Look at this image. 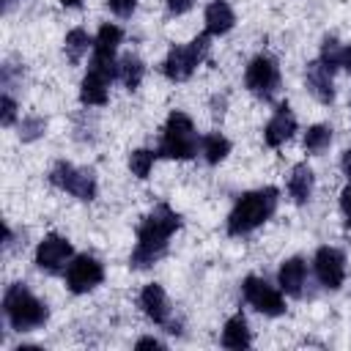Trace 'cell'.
Segmentation results:
<instances>
[{"mask_svg": "<svg viewBox=\"0 0 351 351\" xmlns=\"http://www.w3.org/2000/svg\"><path fill=\"white\" fill-rule=\"evenodd\" d=\"M88 49H93V41H90V36H88L82 27H74V30L66 33L63 52H66V58H69L71 63H80V60L88 55Z\"/></svg>", "mask_w": 351, "mask_h": 351, "instance_id": "obj_21", "label": "cell"}, {"mask_svg": "<svg viewBox=\"0 0 351 351\" xmlns=\"http://www.w3.org/2000/svg\"><path fill=\"white\" fill-rule=\"evenodd\" d=\"M154 159H156V154L148 151V148L132 151V154H129V170H132V176H137L140 181H145L148 173H151V167H154Z\"/></svg>", "mask_w": 351, "mask_h": 351, "instance_id": "obj_25", "label": "cell"}, {"mask_svg": "<svg viewBox=\"0 0 351 351\" xmlns=\"http://www.w3.org/2000/svg\"><path fill=\"white\" fill-rule=\"evenodd\" d=\"M304 280H307V263L302 258H288L277 271V285L288 296H302Z\"/></svg>", "mask_w": 351, "mask_h": 351, "instance_id": "obj_16", "label": "cell"}, {"mask_svg": "<svg viewBox=\"0 0 351 351\" xmlns=\"http://www.w3.org/2000/svg\"><path fill=\"white\" fill-rule=\"evenodd\" d=\"M200 151H203L208 165H219L230 154V140L225 134H219V132H211V134L200 137Z\"/></svg>", "mask_w": 351, "mask_h": 351, "instance_id": "obj_22", "label": "cell"}, {"mask_svg": "<svg viewBox=\"0 0 351 351\" xmlns=\"http://www.w3.org/2000/svg\"><path fill=\"white\" fill-rule=\"evenodd\" d=\"M313 186H315V176L313 170L302 162L291 170V178H288V195L296 206H304L310 197H313Z\"/></svg>", "mask_w": 351, "mask_h": 351, "instance_id": "obj_19", "label": "cell"}, {"mask_svg": "<svg viewBox=\"0 0 351 351\" xmlns=\"http://www.w3.org/2000/svg\"><path fill=\"white\" fill-rule=\"evenodd\" d=\"M192 3H195V0H167V11L178 16V14H186V11L192 8Z\"/></svg>", "mask_w": 351, "mask_h": 351, "instance_id": "obj_31", "label": "cell"}, {"mask_svg": "<svg viewBox=\"0 0 351 351\" xmlns=\"http://www.w3.org/2000/svg\"><path fill=\"white\" fill-rule=\"evenodd\" d=\"M222 346L225 348H247L250 346V326L241 313L230 315L222 326Z\"/></svg>", "mask_w": 351, "mask_h": 351, "instance_id": "obj_20", "label": "cell"}, {"mask_svg": "<svg viewBox=\"0 0 351 351\" xmlns=\"http://www.w3.org/2000/svg\"><path fill=\"white\" fill-rule=\"evenodd\" d=\"M14 121H16V101L8 93H3L0 96V123L3 126H11Z\"/></svg>", "mask_w": 351, "mask_h": 351, "instance_id": "obj_28", "label": "cell"}, {"mask_svg": "<svg viewBox=\"0 0 351 351\" xmlns=\"http://www.w3.org/2000/svg\"><path fill=\"white\" fill-rule=\"evenodd\" d=\"M3 313L16 332H33L47 324L49 310L41 299H36L22 282H14L3 296Z\"/></svg>", "mask_w": 351, "mask_h": 351, "instance_id": "obj_3", "label": "cell"}, {"mask_svg": "<svg viewBox=\"0 0 351 351\" xmlns=\"http://www.w3.org/2000/svg\"><path fill=\"white\" fill-rule=\"evenodd\" d=\"M44 132H47V121L38 118V115H27V118H22V123H19V137H22L25 143L38 140Z\"/></svg>", "mask_w": 351, "mask_h": 351, "instance_id": "obj_27", "label": "cell"}, {"mask_svg": "<svg viewBox=\"0 0 351 351\" xmlns=\"http://www.w3.org/2000/svg\"><path fill=\"white\" fill-rule=\"evenodd\" d=\"M121 41H123V30H121L118 25L104 22V25L99 27L96 38H93V58H90V60H99V63L115 60V49H118Z\"/></svg>", "mask_w": 351, "mask_h": 351, "instance_id": "obj_17", "label": "cell"}, {"mask_svg": "<svg viewBox=\"0 0 351 351\" xmlns=\"http://www.w3.org/2000/svg\"><path fill=\"white\" fill-rule=\"evenodd\" d=\"M197 132H195V123L186 112L181 110H173L165 121V129H162V143H159V156H167V159H192L197 154Z\"/></svg>", "mask_w": 351, "mask_h": 351, "instance_id": "obj_4", "label": "cell"}, {"mask_svg": "<svg viewBox=\"0 0 351 351\" xmlns=\"http://www.w3.org/2000/svg\"><path fill=\"white\" fill-rule=\"evenodd\" d=\"M277 200H280L277 186H263V189L241 195L236 200V206L230 208V214H228V233L230 236H244V233L255 230L258 225H263L274 214Z\"/></svg>", "mask_w": 351, "mask_h": 351, "instance_id": "obj_2", "label": "cell"}, {"mask_svg": "<svg viewBox=\"0 0 351 351\" xmlns=\"http://www.w3.org/2000/svg\"><path fill=\"white\" fill-rule=\"evenodd\" d=\"M181 228V214L173 211L167 203H159L140 225H137V244L132 250L129 266L148 269L167 252V239Z\"/></svg>", "mask_w": 351, "mask_h": 351, "instance_id": "obj_1", "label": "cell"}, {"mask_svg": "<svg viewBox=\"0 0 351 351\" xmlns=\"http://www.w3.org/2000/svg\"><path fill=\"white\" fill-rule=\"evenodd\" d=\"M140 307L154 324H167V318H170V299L159 282H148L140 291Z\"/></svg>", "mask_w": 351, "mask_h": 351, "instance_id": "obj_14", "label": "cell"}, {"mask_svg": "<svg viewBox=\"0 0 351 351\" xmlns=\"http://www.w3.org/2000/svg\"><path fill=\"white\" fill-rule=\"evenodd\" d=\"M143 74H145V66H143V60L137 55H126L118 63V77L126 85V90H137L140 82H143Z\"/></svg>", "mask_w": 351, "mask_h": 351, "instance_id": "obj_23", "label": "cell"}, {"mask_svg": "<svg viewBox=\"0 0 351 351\" xmlns=\"http://www.w3.org/2000/svg\"><path fill=\"white\" fill-rule=\"evenodd\" d=\"M293 132H296V118H293L288 104H280L277 112L269 118V123L263 129V140H266L269 148H277V145L288 143L293 137Z\"/></svg>", "mask_w": 351, "mask_h": 351, "instance_id": "obj_12", "label": "cell"}, {"mask_svg": "<svg viewBox=\"0 0 351 351\" xmlns=\"http://www.w3.org/2000/svg\"><path fill=\"white\" fill-rule=\"evenodd\" d=\"M241 291H244V299H247L258 313L271 315V318L285 313V299H282V293H280L274 285H269L266 280L250 274V277H244Z\"/></svg>", "mask_w": 351, "mask_h": 351, "instance_id": "obj_10", "label": "cell"}, {"mask_svg": "<svg viewBox=\"0 0 351 351\" xmlns=\"http://www.w3.org/2000/svg\"><path fill=\"white\" fill-rule=\"evenodd\" d=\"M340 167H343V173H346V176H348V181H351V148H348V151H343Z\"/></svg>", "mask_w": 351, "mask_h": 351, "instance_id": "obj_33", "label": "cell"}, {"mask_svg": "<svg viewBox=\"0 0 351 351\" xmlns=\"http://www.w3.org/2000/svg\"><path fill=\"white\" fill-rule=\"evenodd\" d=\"M58 3H60L63 8H77V5L82 3V0H58Z\"/></svg>", "mask_w": 351, "mask_h": 351, "instance_id": "obj_35", "label": "cell"}, {"mask_svg": "<svg viewBox=\"0 0 351 351\" xmlns=\"http://www.w3.org/2000/svg\"><path fill=\"white\" fill-rule=\"evenodd\" d=\"M110 82H112L110 74H104V71H99V69H88V74H85L82 82H80V101L88 104V107H101V104H107V99H110V90H107Z\"/></svg>", "mask_w": 351, "mask_h": 351, "instance_id": "obj_13", "label": "cell"}, {"mask_svg": "<svg viewBox=\"0 0 351 351\" xmlns=\"http://www.w3.org/2000/svg\"><path fill=\"white\" fill-rule=\"evenodd\" d=\"M329 143H332V126H326V123H315L304 132V151H310V154L326 151Z\"/></svg>", "mask_w": 351, "mask_h": 351, "instance_id": "obj_24", "label": "cell"}, {"mask_svg": "<svg viewBox=\"0 0 351 351\" xmlns=\"http://www.w3.org/2000/svg\"><path fill=\"white\" fill-rule=\"evenodd\" d=\"M49 181H52V186L74 195L77 200H93L96 197V178H93V173L82 170V167H74L71 162H58L49 170Z\"/></svg>", "mask_w": 351, "mask_h": 351, "instance_id": "obj_7", "label": "cell"}, {"mask_svg": "<svg viewBox=\"0 0 351 351\" xmlns=\"http://www.w3.org/2000/svg\"><path fill=\"white\" fill-rule=\"evenodd\" d=\"M244 85L252 96L263 99V101H271L277 88H280V69L277 63L269 58V55H258L247 63V71H244Z\"/></svg>", "mask_w": 351, "mask_h": 351, "instance_id": "obj_6", "label": "cell"}, {"mask_svg": "<svg viewBox=\"0 0 351 351\" xmlns=\"http://www.w3.org/2000/svg\"><path fill=\"white\" fill-rule=\"evenodd\" d=\"M348 74H351V47H343V63H340Z\"/></svg>", "mask_w": 351, "mask_h": 351, "instance_id": "obj_34", "label": "cell"}, {"mask_svg": "<svg viewBox=\"0 0 351 351\" xmlns=\"http://www.w3.org/2000/svg\"><path fill=\"white\" fill-rule=\"evenodd\" d=\"M313 269L324 288L337 291L346 280V255L337 247H318V252L313 258Z\"/></svg>", "mask_w": 351, "mask_h": 351, "instance_id": "obj_11", "label": "cell"}, {"mask_svg": "<svg viewBox=\"0 0 351 351\" xmlns=\"http://www.w3.org/2000/svg\"><path fill=\"white\" fill-rule=\"evenodd\" d=\"M134 348H162V343H159L156 337H140V340L134 343Z\"/></svg>", "mask_w": 351, "mask_h": 351, "instance_id": "obj_32", "label": "cell"}, {"mask_svg": "<svg viewBox=\"0 0 351 351\" xmlns=\"http://www.w3.org/2000/svg\"><path fill=\"white\" fill-rule=\"evenodd\" d=\"M208 33L203 30L200 36H195L189 44H178V47H170L167 58L162 60V74L173 82H184L195 74V69L206 60L208 55Z\"/></svg>", "mask_w": 351, "mask_h": 351, "instance_id": "obj_5", "label": "cell"}, {"mask_svg": "<svg viewBox=\"0 0 351 351\" xmlns=\"http://www.w3.org/2000/svg\"><path fill=\"white\" fill-rule=\"evenodd\" d=\"M329 71H335V69H340V63H343V44L335 38V36H326L324 41H321V58H318Z\"/></svg>", "mask_w": 351, "mask_h": 351, "instance_id": "obj_26", "label": "cell"}, {"mask_svg": "<svg viewBox=\"0 0 351 351\" xmlns=\"http://www.w3.org/2000/svg\"><path fill=\"white\" fill-rule=\"evenodd\" d=\"M304 80H307L310 93H313V96H315L321 104H332V101H335V82H332V71H329V69H326L321 60L307 63Z\"/></svg>", "mask_w": 351, "mask_h": 351, "instance_id": "obj_15", "label": "cell"}, {"mask_svg": "<svg viewBox=\"0 0 351 351\" xmlns=\"http://www.w3.org/2000/svg\"><path fill=\"white\" fill-rule=\"evenodd\" d=\"M107 5L118 16H132V11L137 8V0H107Z\"/></svg>", "mask_w": 351, "mask_h": 351, "instance_id": "obj_29", "label": "cell"}, {"mask_svg": "<svg viewBox=\"0 0 351 351\" xmlns=\"http://www.w3.org/2000/svg\"><path fill=\"white\" fill-rule=\"evenodd\" d=\"M104 280V266L93 255H74L66 266V285L71 293H88Z\"/></svg>", "mask_w": 351, "mask_h": 351, "instance_id": "obj_9", "label": "cell"}, {"mask_svg": "<svg viewBox=\"0 0 351 351\" xmlns=\"http://www.w3.org/2000/svg\"><path fill=\"white\" fill-rule=\"evenodd\" d=\"M203 22H206V33L208 36H225L236 25V14H233V8L225 0H211L206 5Z\"/></svg>", "mask_w": 351, "mask_h": 351, "instance_id": "obj_18", "label": "cell"}, {"mask_svg": "<svg viewBox=\"0 0 351 351\" xmlns=\"http://www.w3.org/2000/svg\"><path fill=\"white\" fill-rule=\"evenodd\" d=\"M71 258H74L71 241L58 233H47L36 247V266L47 274H60Z\"/></svg>", "mask_w": 351, "mask_h": 351, "instance_id": "obj_8", "label": "cell"}, {"mask_svg": "<svg viewBox=\"0 0 351 351\" xmlns=\"http://www.w3.org/2000/svg\"><path fill=\"white\" fill-rule=\"evenodd\" d=\"M340 208H343V217H346V228H351V181L340 192Z\"/></svg>", "mask_w": 351, "mask_h": 351, "instance_id": "obj_30", "label": "cell"}]
</instances>
